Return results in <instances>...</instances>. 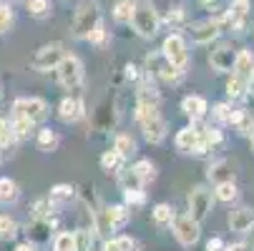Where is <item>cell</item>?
Listing matches in <instances>:
<instances>
[{"label":"cell","instance_id":"1","mask_svg":"<svg viewBox=\"0 0 254 251\" xmlns=\"http://www.w3.org/2000/svg\"><path fill=\"white\" fill-rule=\"evenodd\" d=\"M56 70H58V83L68 91L78 88L83 81V63L76 55H63V60L56 65Z\"/></svg>","mask_w":254,"mask_h":251},{"label":"cell","instance_id":"2","mask_svg":"<svg viewBox=\"0 0 254 251\" xmlns=\"http://www.w3.org/2000/svg\"><path fill=\"white\" fill-rule=\"evenodd\" d=\"M131 23H133V30L141 35V38H154L156 30H159V15H156V10H154L151 3L138 5V8L133 10Z\"/></svg>","mask_w":254,"mask_h":251},{"label":"cell","instance_id":"3","mask_svg":"<svg viewBox=\"0 0 254 251\" xmlns=\"http://www.w3.org/2000/svg\"><path fill=\"white\" fill-rule=\"evenodd\" d=\"M101 23V15H98V5L96 3H83L78 10H76V18H73V30L76 38H88V33Z\"/></svg>","mask_w":254,"mask_h":251},{"label":"cell","instance_id":"4","mask_svg":"<svg viewBox=\"0 0 254 251\" xmlns=\"http://www.w3.org/2000/svg\"><path fill=\"white\" fill-rule=\"evenodd\" d=\"M161 53H164V58H166L174 68H179V70H184V65H187V60H189L187 43H184V38H181V35H169V38L164 41Z\"/></svg>","mask_w":254,"mask_h":251},{"label":"cell","instance_id":"5","mask_svg":"<svg viewBox=\"0 0 254 251\" xmlns=\"http://www.w3.org/2000/svg\"><path fill=\"white\" fill-rule=\"evenodd\" d=\"M61 60H63V43H48L33 55V68L46 73V70H53Z\"/></svg>","mask_w":254,"mask_h":251},{"label":"cell","instance_id":"6","mask_svg":"<svg viewBox=\"0 0 254 251\" xmlns=\"http://www.w3.org/2000/svg\"><path fill=\"white\" fill-rule=\"evenodd\" d=\"M15 113L25 116L30 123H38V121H43L48 116V105L41 98H18L15 100Z\"/></svg>","mask_w":254,"mask_h":251},{"label":"cell","instance_id":"7","mask_svg":"<svg viewBox=\"0 0 254 251\" xmlns=\"http://www.w3.org/2000/svg\"><path fill=\"white\" fill-rule=\"evenodd\" d=\"M189 211H191L189 216L194 221H201V219L209 216V211H211V194L204 186H199V189H194L189 194Z\"/></svg>","mask_w":254,"mask_h":251},{"label":"cell","instance_id":"8","mask_svg":"<svg viewBox=\"0 0 254 251\" xmlns=\"http://www.w3.org/2000/svg\"><path fill=\"white\" fill-rule=\"evenodd\" d=\"M174 234H176L179 244L191 246L199 241V221H194L191 216H179V219H174Z\"/></svg>","mask_w":254,"mask_h":251},{"label":"cell","instance_id":"9","mask_svg":"<svg viewBox=\"0 0 254 251\" xmlns=\"http://www.w3.org/2000/svg\"><path fill=\"white\" fill-rule=\"evenodd\" d=\"M219 30H222V23L219 20H201V23H196V25H191V30H189V35H191V41L194 43H211L216 35H219Z\"/></svg>","mask_w":254,"mask_h":251},{"label":"cell","instance_id":"10","mask_svg":"<svg viewBox=\"0 0 254 251\" xmlns=\"http://www.w3.org/2000/svg\"><path fill=\"white\" fill-rule=\"evenodd\" d=\"M149 68L154 70V76H161L164 81H179V78H181V70L174 68V65L164 58V53L149 55Z\"/></svg>","mask_w":254,"mask_h":251},{"label":"cell","instance_id":"11","mask_svg":"<svg viewBox=\"0 0 254 251\" xmlns=\"http://www.w3.org/2000/svg\"><path fill=\"white\" fill-rule=\"evenodd\" d=\"M234 58H237V53H234L229 46H222V48L211 50V55H209V65L216 70V73H229V70L234 68Z\"/></svg>","mask_w":254,"mask_h":251},{"label":"cell","instance_id":"12","mask_svg":"<svg viewBox=\"0 0 254 251\" xmlns=\"http://www.w3.org/2000/svg\"><path fill=\"white\" fill-rule=\"evenodd\" d=\"M254 226V211L252 208H234L229 213V229L237 234H244Z\"/></svg>","mask_w":254,"mask_h":251},{"label":"cell","instance_id":"13","mask_svg":"<svg viewBox=\"0 0 254 251\" xmlns=\"http://www.w3.org/2000/svg\"><path fill=\"white\" fill-rule=\"evenodd\" d=\"M199 141H201V133L196 128L187 126V128H181L176 133V149L184 151V153H194V149L199 146Z\"/></svg>","mask_w":254,"mask_h":251},{"label":"cell","instance_id":"14","mask_svg":"<svg viewBox=\"0 0 254 251\" xmlns=\"http://www.w3.org/2000/svg\"><path fill=\"white\" fill-rule=\"evenodd\" d=\"M247 15H249V3H247V0H232V5L227 10V23L242 30Z\"/></svg>","mask_w":254,"mask_h":251},{"label":"cell","instance_id":"15","mask_svg":"<svg viewBox=\"0 0 254 251\" xmlns=\"http://www.w3.org/2000/svg\"><path fill=\"white\" fill-rule=\"evenodd\" d=\"M58 116H61V121H65V123L78 121V118L83 116V103L76 100V98H65V100L61 103V108H58Z\"/></svg>","mask_w":254,"mask_h":251},{"label":"cell","instance_id":"16","mask_svg":"<svg viewBox=\"0 0 254 251\" xmlns=\"http://www.w3.org/2000/svg\"><path fill=\"white\" fill-rule=\"evenodd\" d=\"M254 65V55H252V50H239L237 53V58H234V68H232V73L234 76H239V78H247L249 81V76H252V68Z\"/></svg>","mask_w":254,"mask_h":251},{"label":"cell","instance_id":"17","mask_svg":"<svg viewBox=\"0 0 254 251\" xmlns=\"http://www.w3.org/2000/svg\"><path fill=\"white\" fill-rule=\"evenodd\" d=\"M181 111H184L191 121H199L206 113V100L199 98V96H189V98H184V103H181Z\"/></svg>","mask_w":254,"mask_h":251},{"label":"cell","instance_id":"18","mask_svg":"<svg viewBox=\"0 0 254 251\" xmlns=\"http://www.w3.org/2000/svg\"><path fill=\"white\" fill-rule=\"evenodd\" d=\"M209 178L216 184L222 181H234V166L229 161H216L211 168H209Z\"/></svg>","mask_w":254,"mask_h":251},{"label":"cell","instance_id":"19","mask_svg":"<svg viewBox=\"0 0 254 251\" xmlns=\"http://www.w3.org/2000/svg\"><path fill=\"white\" fill-rule=\"evenodd\" d=\"M103 216L108 219V224H111L114 229H121V226H126V221H128V216H131V211H128L126 206H111V208H106Z\"/></svg>","mask_w":254,"mask_h":251},{"label":"cell","instance_id":"20","mask_svg":"<svg viewBox=\"0 0 254 251\" xmlns=\"http://www.w3.org/2000/svg\"><path fill=\"white\" fill-rule=\"evenodd\" d=\"M133 10H136L133 0H119V3H116V8H114V18H116L119 23H131V18H133Z\"/></svg>","mask_w":254,"mask_h":251},{"label":"cell","instance_id":"21","mask_svg":"<svg viewBox=\"0 0 254 251\" xmlns=\"http://www.w3.org/2000/svg\"><path fill=\"white\" fill-rule=\"evenodd\" d=\"M141 186H143V181L138 178V173H136L133 168L121 171V189H124V191H138Z\"/></svg>","mask_w":254,"mask_h":251},{"label":"cell","instance_id":"22","mask_svg":"<svg viewBox=\"0 0 254 251\" xmlns=\"http://www.w3.org/2000/svg\"><path fill=\"white\" fill-rule=\"evenodd\" d=\"M18 199V186L15 181H10V178H0V201L3 203H10Z\"/></svg>","mask_w":254,"mask_h":251},{"label":"cell","instance_id":"23","mask_svg":"<svg viewBox=\"0 0 254 251\" xmlns=\"http://www.w3.org/2000/svg\"><path fill=\"white\" fill-rule=\"evenodd\" d=\"M114 149L119 151V156H121V158H131V156L136 153V143H133V138H131V136H119Z\"/></svg>","mask_w":254,"mask_h":251},{"label":"cell","instance_id":"24","mask_svg":"<svg viewBox=\"0 0 254 251\" xmlns=\"http://www.w3.org/2000/svg\"><path fill=\"white\" fill-rule=\"evenodd\" d=\"M247 86H249L247 78H239V76L232 73V78H229V83H227V93H229L232 98H242L244 91H247Z\"/></svg>","mask_w":254,"mask_h":251},{"label":"cell","instance_id":"25","mask_svg":"<svg viewBox=\"0 0 254 251\" xmlns=\"http://www.w3.org/2000/svg\"><path fill=\"white\" fill-rule=\"evenodd\" d=\"M216 199L219 201H234L237 199V186L234 181H222V184H216Z\"/></svg>","mask_w":254,"mask_h":251},{"label":"cell","instance_id":"26","mask_svg":"<svg viewBox=\"0 0 254 251\" xmlns=\"http://www.w3.org/2000/svg\"><path fill=\"white\" fill-rule=\"evenodd\" d=\"M70 199H73V186L58 184L51 189V201H70Z\"/></svg>","mask_w":254,"mask_h":251},{"label":"cell","instance_id":"27","mask_svg":"<svg viewBox=\"0 0 254 251\" xmlns=\"http://www.w3.org/2000/svg\"><path fill=\"white\" fill-rule=\"evenodd\" d=\"M103 251H133V241L121 236V239H111V241H106Z\"/></svg>","mask_w":254,"mask_h":251},{"label":"cell","instance_id":"28","mask_svg":"<svg viewBox=\"0 0 254 251\" xmlns=\"http://www.w3.org/2000/svg\"><path fill=\"white\" fill-rule=\"evenodd\" d=\"M56 251H78L73 234H58L56 236Z\"/></svg>","mask_w":254,"mask_h":251},{"label":"cell","instance_id":"29","mask_svg":"<svg viewBox=\"0 0 254 251\" xmlns=\"http://www.w3.org/2000/svg\"><path fill=\"white\" fill-rule=\"evenodd\" d=\"M133 171L138 173L141 181H151V178L156 176V171H154V163H151V161H138V163L133 166Z\"/></svg>","mask_w":254,"mask_h":251},{"label":"cell","instance_id":"30","mask_svg":"<svg viewBox=\"0 0 254 251\" xmlns=\"http://www.w3.org/2000/svg\"><path fill=\"white\" fill-rule=\"evenodd\" d=\"M119 163H121V156H119L116 149H114V151H106V153L101 156V166H103L106 171H116Z\"/></svg>","mask_w":254,"mask_h":251},{"label":"cell","instance_id":"31","mask_svg":"<svg viewBox=\"0 0 254 251\" xmlns=\"http://www.w3.org/2000/svg\"><path fill=\"white\" fill-rule=\"evenodd\" d=\"M56 143H58V138H56V133H53L51 128H43V131L38 133V146H41L43 151H51Z\"/></svg>","mask_w":254,"mask_h":251},{"label":"cell","instance_id":"32","mask_svg":"<svg viewBox=\"0 0 254 251\" xmlns=\"http://www.w3.org/2000/svg\"><path fill=\"white\" fill-rule=\"evenodd\" d=\"M15 231H18V226L10 216H0V239H13Z\"/></svg>","mask_w":254,"mask_h":251},{"label":"cell","instance_id":"33","mask_svg":"<svg viewBox=\"0 0 254 251\" xmlns=\"http://www.w3.org/2000/svg\"><path fill=\"white\" fill-rule=\"evenodd\" d=\"M154 219H156L159 224H171V221H174V211H171V206L159 203V206L154 208Z\"/></svg>","mask_w":254,"mask_h":251},{"label":"cell","instance_id":"34","mask_svg":"<svg viewBox=\"0 0 254 251\" xmlns=\"http://www.w3.org/2000/svg\"><path fill=\"white\" fill-rule=\"evenodd\" d=\"M13 138H15V133H13V126H10L8 121H0V149L10 146V143H13Z\"/></svg>","mask_w":254,"mask_h":251},{"label":"cell","instance_id":"35","mask_svg":"<svg viewBox=\"0 0 254 251\" xmlns=\"http://www.w3.org/2000/svg\"><path fill=\"white\" fill-rule=\"evenodd\" d=\"M10 126H13V133H15V136H25V133L30 131V126H33V123H30L25 116H18V113H15V118H13V123H10Z\"/></svg>","mask_w":254,"mask_h":251},{"label":"cell","instance_id":"36","mask_svg":"<svg viewBox=\"0 0 254 251\" xmlns=\"http://www.w3.org/2000/svg\"><path fill=\"white\" fill-rule=\"evenodd\" d=\"M48 0H28V10L33 13V15H38V18H43L46 13H48Z\"/></svg>","mask_w":254,"mask_h":251},{"label":"cell","instance_id":"37","mask_svg":"<svg viewBox=\"0 0 254 251\" xmlns=\"http://www.w3.org/2000/svg\"><path fill=\"white\" fill-rule=\"evenodd\" d=\"M13 23V10L8 5H0V33H5Z\"/></svg>","mask_w":254,"mask_h":251},{"label":"cell","instance_id":"38","mask_svg":"<svg viewBox=\"0 0 254 251\" xmlns=\"http://www.w3.org/2000/svg\"><path fill=\"white\" fill-rule=\"evenodd\" d=\"M88 41H91V43H96V46H101V43L106 41V30H103V25H101V23L88 33Z\"/></svg>","mask_w":254,"mask_h":251},{"label":"cell","instance_id":"39","mask_svg":"<svg viewBox=\"0 0 254 251\" xmlns=\"http://www.w3.org/2000/svg\"><path fill=\"white\" fill-rule=\"evenodd\" d=\"M214 116L219 118V121H229V116H232L229 105H227V103H219V105H216V108H214Z\"/></svg>","mask_w":254,"mask_h":251},{"label":"cell","instance_id":"40","mask_svg":"<svg viewBox=\"0 0 254 251\" xmlns=\"http://www.w3.org/2000/svg\"><path fill=\"white\" fill-rule=\"evenodd\" d=\"M88 244H91V241H88V231H81V234L76 236V249H78V251H88Z\"/></svg>","mask_w":254,"mask_h":251},{"label":"cell","instance_id":"41","mask_svg":"<svg viewBox=\"0 0 254 251\" xmlns=\"http://www.w3.org/2000/svg\"><path fill=\"white\" fill-rule=\"evenodd\" d=\"M126 201H128V203H143L141 189H138V191H126Z\"/></svg>","mask_w":254,"mask_h":251},{"label":"cell","instance_id":"42","mask_svg":"<svg viewBox=\"0 0 254 251\" xmlns=\"http://www.w3.org/2000/svg\"><path fill=\"white\" fill-rule=\"evenodd\" d=\"M222 249H224V241H222V239H209L206 251H222Z\"/></svg>","mask_w":254,"mask_h":251},{"label":"cell","instance_id":"43","mask_svg":"<svg viewBox=\"0 0 254 251\" xmlns=\"http://www.w3.org/2000/svg\"><path fill=\"white\" fill-rule=\"evenodd\" d=\"M249 93H254V70H252V76H249V86H247Z\"/></svg>","mask_w":254,"mask_h":251},{"label":"cell","instance_id":"44","mask_svg":"<svg viewBox=\"0 0 254 251\" xmlns=\"http://www.w3.org/2000/svg\"><path fill=\"white\" fill-rule=\"evenodd\" d=\"M126 76H128V78H136V68H133V65L126 68Z\"/></svg>","mask_w":254,"mask_h":251},{"label":"cell","instance_id":"45","mask_svg":"<svg viewBox=\"0 0 254 251\" xmlns=\"http://www.w3.org/2000/svg\"><path fill=\"white\" fill-rule=\"evenodd\" d=\"M15 251H33V249H30V246H25V244H23V246H18V249H15Z\"/></svg>","mask_w":254,"mask_h":251}]
</instances>
